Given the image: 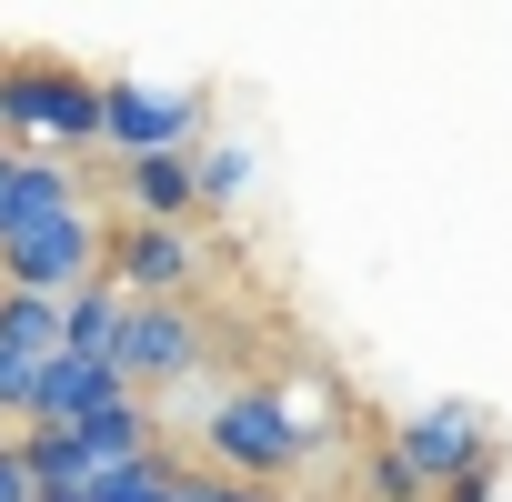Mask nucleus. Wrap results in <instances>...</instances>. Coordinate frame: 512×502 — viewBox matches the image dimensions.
<instances>
[{
    "label": "nucleus",
    "mask_w": 512,
    "mask_h": 502,
    "mask_svg": "<svg viewBox=\"0 0 512 502\" xmlns=\"http://www.w3.org/2000/svg\"><path fill=\"white\" fill-rule=\"evenodd\" d=\"M201 452H211V472H231V482L282 492V482L312 462V412H302L282 382L211 392V412H201Z\"/></svg>",
    "instance_id": "nucleus-1"
},
{
    "label": "nucleus",
    "mask_w": 512,
    "mask_h": 502,
    "mask_svg": "<svg viewBox=\"0 0 512 502\" xmlns=\"http://www.w3.org/2000/svg\"><path fill=\"white\" fill-rule=\"evenodd\" d=\"M0 151H51V161L101 151V81H81L71 61L11 51L0 61Z\"/></svg>",
    "instance_id": "nucleus-2"
},
{
    "label": "nucleus",
    "mask_w": 512,
    "mask_h": 502,
    "mask_svg": "<svg viewBox=\"0 0 512 502\" xmlns=\"http://www.w3.org/2000/svg\"><path fill=\"white\" fill-rule=\"evenodd\" d=\"M392 452L422 472L432 502H442L452 482H472V472H502V432H492L472 402H422V412H402V422H392Z\"/></svg>",
    "instance_id": "nucleus-3"
},
{
    "label": "nucleus",
    "mask_w": 512,
    "mask_h": 502,
    "mask_svg": "<svg viewBox=\"0 0 512 502\" xmlns=\"http://www.w3.org/2000/svg\"><path fill=\"white\" fill-rule=\"evenodd\" d=\"M111 272V231L91 221V211H61V221H41V231H21V241H0V292H51V302H71L81 282H101Z\"/></svg>",
    "instance_id": "nucleus-4"
},
{
    "label": "nucleus",
    "mask_w": 512,
    "mask_h": 502,
    "mask_svg": "<svg viewBox=\"0 0 512 502\" xmlns=\"http://www.w3.org/2000/svg\"><path fill=\"white\" fill-rule=\"evenodd\" d=\"M201 141V91H161V81H101V151L121 161H161Z\"/></svg>",
    "instance_id": "nucleus-5"
},
{
    "label": "nucleus",
    "mask_w": 512,
    "mask_h": 502,
    "mask_svg": "<svg viewBox=\"0 0 512 502\" xmlns=\"http://www.w3.org/2000/svg\"><path fill=\"white\" fill-rule=\"evenodd\" d=\"M131 392H171L181 372H201V322L191 302H131V332H121V362H111Z\"/></svg>",
    "instance_id": "nucleus-6"
},
{
    "label": "nucleus",
    "mask_w": 512,
    "mask_h": 502,
    "mask_svg": "<svg viewBox=\"0 0 512 502\" xmlns=\"http://www.w3.org/2000/svg\"><path fill=\"white\" fill-rule=\"evenodd\" d=\"M111 282H121L131 302H181V292L201 282V241L171 231V221H121V231H111Z\"/></svg>",
    "instance_id": "nucleus-7"
},
{
    "label": "nucleus",
    "mask_w": 512,
    "mask_h": 502,
    "mask_svg": "<svg viewBox=\"0 0 512 502\" xmlns=\"http://www.w3.org/2000/svg\"><path fill=\"white\" fill-rule=\"evenodd\" d=\"M61 211H91L81 171L51 161V151H21V181H11V201H0V241H21V231H41V221H61Z\"/></svg>",
    "instance_id": "nucleus-8"
},
{
    "label": "nucleus",
    "mask_w": 512,
    "mask_h": 502,
    "mask_svg": "<svg viewBox=\"0 0 512 502\" xmlns=\"http://www.w3.org/2000/svg\"><path fill=\"white\" fill-rule=\"evenodd\" d=\"M121 201H131V221H171V231H181V211H201V171H191V151L121 161Z\"/></svg>",
    "instance_id": "nucleus-9"
},
{
    "label": "nucleus",
    "mask_w": 512,
    "mask_h": 502,
    "mask_svg": "<svg viewBox=\"0 0 512 502\" xmlns=\"http://www.w3.org/2000/svg\"><path fill=\"white\" fill-rule=\"evenodd\" d=\"M61 322H71V352H81V362H121V332H131V292L101 272V282H81V292L61 302Z\"/></svg>",
    "instance_id": "nucleus-10"
},
{
    "label": "nucleus",
    "mask_w": 512,
    "mask_h": 502,
    "mask_svg": "<svg viewBox=\"0 0 512 502\" xmlns=\"http://www.w3.org/2000/svg\"><path fill=\"white\" fill-rule=\"evenodd\" d=\"M0 352L11 362H61L71 352V322L51 292H0Z\"/></svg>",
    "instance_id": "nucleus-11"
},
{
    "label": "nucleus",
    "mask_w": 512,
    "mask_h": 502,
    "mask_svg": "<svg viewBox=\"0 0 512 502\" xmlns=\"http://www.w3.org/2000/svg\"><path fill=\"white\" fill-rule=\"evenodd\" d=\"M21 452H31L41 502H51V492H91V482H101V462H91V442H81V432H21Z\"/></svg>",
    "instance_id": "nucleus-12"
},
{
    "label": "nucleus",
    "mask_w": 512,
    "mask_h": 502,
    "mask_svg": "<svg viewBox=\"0 0 512 502\" xmlns=\"http://www.w3.org/2000/svg\"><path fill=\"white\" fill-rule=\"evenodd\" d=\"M191 171H201V211H231V201L251 191V151H241V141H201Z\"/></svg>",
    "instance_id": "nucleus-13"
},
{
    "label": "nucleus",
    "mask_w": 512,
    "mask_h": 502,
    "mask_svg": "<svg viewBox=\"0 0 512 502\" xmlns=\"http://www.w3.org/2000/svg\"><path fill=\"white\" fill-rule=\"evenodd\" d=\"M362 492H372V502H432V492H422V472H412V462L392 452V432H382V442L362 452Z\"/></svg>",
    "instance_id": "nucleus-14"
},
{
    "label": "nucleus",
    "mask_w": 512,
    "mask_h": 502,
    "mask_svg": "<svg viewBox=\"0 0 512 502\" xmlns=\"http://www.w3.org/2000/svg\"><path fill=\"white\" fill-rule=\"evenodd\" d=\"M0 502H41V482H31V452H21V432H0Z\"/></svg>",
    "instance_id": "nucleus-15"
},
{
    "label": "nucleus",
    "mask_w": 512,
    "mask_h": 502,
    "mask_svg": "<svg viewBox=\"0 0 512 502\" xmlns=\"http://www.w3.org/2000/svg\"><path fill=\"white\" fill-rule=\"evenodd\" d=\"M191 502H282V492H262V482H231V472H211V462H201V492H191Z\"/></svg>",
    "instance_id": "nucleus-16"
},
{
    "label": "nucleus",
    "mask_w": 512,
    "mask_h": 502,
    "mask_svg": "<svg viewBox=\"0 0 512 502\" xmlns=\"http://www.w3.org/2000/svg\"><path fill=\"white\" fill-rule=\"evenodd\" d=\"M492 492H502V472H472V482H452L442 502H492Z\"/></svg>",
    "instance_id": "nucleus-17"
},
{
    "label": "nucleus",
    "mask_w": 512,
    "mask_h": 502,
    "mask_svg": "<svg viewBox=\"0 0 512 502\" xmlns=\"http://www.w3.org/2000/svg\"><path fill=\"white\" fill-rule=\"evenodd\" d=\"M11 181H21V151H0V201H11Z\"/></svg>",
    "instance_id": "nucleus-18"
},
{
    "label": "nucleus",
    "mask_w": 512,
    "mask_h": 502,
    "mask_svg": "<svg viewBox=\"0 0 512 502\" xmlns=\"http://www.w3.org/2000/svg\"><path fill=\"white\" fill-rule=\"evenodd\" d=\"M0 362H11V352H0Z\"/></svg>",
    "instance_id": "nucleus-19"
}]
</instances>
